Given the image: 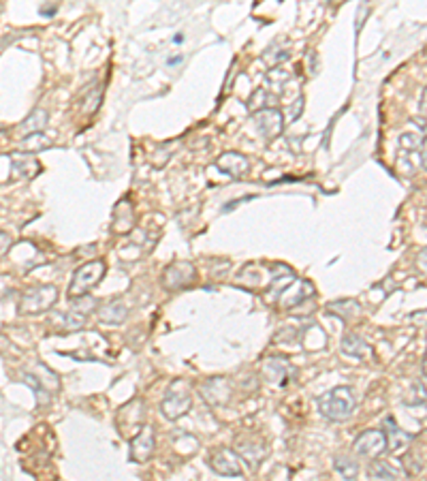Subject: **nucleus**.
<instances>
[{
  "mask_svg": "<svg viewBox=\"0 0 427 481\" xmlns=\"http://www.w3.org/2000/svg\"><path fill=\"white\" fill-rule=\"evenodd\" d=\"M361 304L357 299H336V302H329L327 304V313L329 315H336L340 317L342 321H354L361 317Z\"/></svg>",
  "mask_w": 427,
  "mask_h": 481,
  "instance_id": "nucleus-17",
  "label": "nucleus"
},
{
  "mask_svg": "<svg viewBox=\"0 0 427 481\" xmlns=\"http://www.w3.org/2000/svg\"><path fill=\"white\" fill-rule=\"evenodd\" d=\"M58 299V289L54 285H41L34 287L30 291H26L20 299V313L24 315H39L43 311H50V308L56 304Z\"/></svg>",
  "mask_w": 427,
  "mask_h": 481,
  "instance_id": "nucleus-4",
  "label": "nucleus"
},
{
  "mask_svg": "<svg viewBox=\"0 0 427 481\" xmlns=\"http://www.w3.org/2000/svg\"><path fill=\"white\" fill-rule=\"evenodd\" d=\"M216 169L223 171L225 176L237 180V178H244L248 171H250V163H248V158L239 152H223L216 158Z\"/></svg>",
  "mask_w": 427,
  "mask_h": 481,
  "instance_id": "nucleus-13",
  "label": "nucleus"
},
{
  "mask_svg": "<svg viewBox=\"0 0 427 481\" xmlns=\"http://www.w3.org/2000/svg\"><path fill=\"white\" fill-rule=\"evenodd\" d=\"M96 308V299L92 295H82V297H75V299H70V311L77 313V315H84L88 317L92 311Z\"/></svg>",
  "mask_w": 427,
  "mask_h": 481,
  "instance_id": "nucleus-29",
  "label": "nucleus"
},
{
  "mask_svg": "<svg viewBox=\"0 0 427 481\" xmlns=\"http://www.w3.org/2000/svg\"><path fill=\"white\" fill-rule=\"evenodd\" d=\"M404 464H406V468H408V473H410V475H417V473L421 471V460H417L412 454L404 456Z\"/></svg>",
  "mask_w": 427,
  "mask_h": 481,
  "instance_id": "nucleus-34",
  "label": "nucleus"
},
{
  "mask_svg": "<svg viewBox=\"0 0 427 481\" xmlns=\"http://www.w3.org/2000/svg\"><path fill=\"white\" fill-rule=\"evenodd\" d=\"M58 321H62L66 330H82V327L86 325V317H84V315H77V313H73V311H68L66 315L58 317Z\"/></svg>",
  "mask_w": 427,
  "mask_h": 481,
  "instance_id": "nucleus-32",
  "label": "nucleus"
},
{
  "mask_svg": "<svg viewBox=\"0 0 427 481\" xmlns=\"http://www.w3.org/2000/svg\"><path fill=\"white\" fill-rule=\"evenodd\" d=\"M56 9H58V5H50V7H41V15H54L56 13Z\"/></svg>",
  "mask_w": 427,
  "mask_h": 481,
  "instance_id": "nucleus-37",
  "label": "nucleus"
},
{
  "mask_svg": "<svg viewBox=\"0 0 427 481\" xmlns=\"http://www.w3.org/2000/svg\"><path fill=\"white\" fill-rule=\"evenodd\" d=\"M368 475L376 481H396L400 477V471L394 466V464H389V462H372L370 468H368Z\"/></svg>",
  "mask_w": 427,
  "mask_h": 481,
  "instance_id": "nucleus-23",
  "label": "nucleus"
},
{
  "mask_svg": "<svg viewBox=\"0 0 427 481\" xmlns=\"http://www.w3.org/2000/svg\"><path fill=\"white\" fill-rule=\"evenodd\" d=\"M11 165H13V174H17V178H32V176L39 174V163L34 161L32 156L13 154Z\"/></svg>",
  "mask_w": 427,
  "mask_h": 481,
  "instance_id": "nucleus-21",
  "label": "nucleus"
},
{
  "mask_svg": "<svg viewBox=\"0 0 427 481\" xmlns=\"http://www.w3.org/2000/svg\"><path fill=\"white\" fill-rule=\"evenodd\" d=\"M304 103H306V98L299 96L297 101L291 103V105L284 108V122H295L304 114Z\"/></svg>",
  "mask_w": 427,
  "mask_h": 481,
  "instance_id": "nucleus-31",
  "label": "nucleus"
},
{
  "mask_svg": "<svg viewBox=\"0 0 427 481\" xmlns=\"http://www.w3.org/2000/svg\"><path fill=\"white\" fill-rule=\"evenodd\" d=\"M154 447H156V436L152 426H144L133 438H130V460L135 464H146L152 456H154Z\"/></svg>",
  "mask_w": 427,
  "mask_h": 481,
  "instance_id": "nucleus-8",
  "label": "nucleus"
},
{
  "mask_svg": "<svg viewBox=\"0 0 427 481\" xmlns=\"http://www.w3.org/2000/svg\"><path fill=\"white\" fill-rule=\"evenodd\" d=\"M334 466L346 481H354V479H357V475H359V464L354 460H350V458H346V456H336Z\"/></svg>",
  "mask_w": 427,
  "mask_h": 481,
  "instance_id": "nucleus-26",
  "label": "nucleus"
},
{
  "mask_svg": "<svg viewBox=\"0 0 427 481\" xmlns=\"http://www.w3.org/2000/svg\"><path fill=\"white\" fill-rule=\"evenodd\" d=\"M419 110H421V114H423V116H427V88L423 90V96H421V105H419Z\"/></svg>",
  "mask_w": 427,
  "mask_h": 481,
  "instance_id": "nucleus-36",
  "label": "nucleus"
},
{
  "mask_svg": "<svg viewBox=\"0 0 427 481\" xmlns=\"http://www.w3.org/2000/svg\"><path fill=\"white\" fill-rule=\"evenodd\" d=\"M135 225V214H133V205L128 199H122L116 210H114V231L116 233H128Z\"/></svg>",
  "mask_w": 427,
  "mask_h": 481,
  "instance_id": "nucleus-19",
  "label": "nucleus"
},
{
  "mask_svg": "<svg viewBox=\"0 0 427 481\" xmlns=\"http://www.w3.org/2000/svg\"><path fill=\"white\" fill-rule=\"evenodd\" d=\"M50 146H52V142L47 140V137H45L43 133H32V135H26V137H24V142L20 144V150L32 154V152H41V150H45V148H50Z\"/></svg>",
  "mask_w": 427,
  "mask_h": 481,
  "instance_id": "nucleus-25",
  "label": "nucleus"
},
{
  "mask_svg": "<svg viewBox=\"0 0 427 481\" xmlns=\"http://www.w3.org/2000/svg\"><path fill=\"white\" fill-rule=\"evenodd\" d=\"M45 124H47V112L45 110H41V108H37L34 110L22 124H20V131L22 133H26V135H32V133H43V128H45Z\"/></svg>",
  "mask_w": 427,
  "mask_h": 481,
  "instance_id": "nucleus-22",
  "label": "nucleus"
},
{
  "mask_svg": "<svg viewBox=\"0 0 427 481\" xmlns=\"http://www.w3.org/2000/svg\"><path fill=\"white\" fill-rule=\"evenodd\" d=\"M144 402H141L139 398L130 400L128 404H124L120 410H118V417H116V426L118 430L122 432V436H135L141 428H144Z\"/></svg>",
  "mask_w": 427,
  "mask_h": 481,
  "instance_id": "nucleus-6",
  "label": "nucleus"
},
{
  "mask_svg": "<svg viewBox=\"0 0 427 481\" xmlns=\"http://www.w3.org/2000/svg\"><path fill=\"white\" fill-rule=\"evenodd\" d=\"M295 368L289 364L287 357H280V355H274V357H267L263 362V374H265V379L274 385H280L284 387L289 383V379L293 376Z\"/></svg>",
  "mask_w": 427,
  "mask_h": 481,
  "instance_id": "nucleus-11",
  "label": "nucleus"
},
{
  "mask_svg": "<svg viewBox=\"0 0 427 481\" xmlns=\"http://www.w3.org/2000/svg\"><path fill=\"white\" fill-rule=\"evenodd\" d=\"M190 406H193V396H190L188 387L180 381H175L160 402V413L169 422H175V420L184 417L190 410Z\"/></svg>",
  "mask_w": 427,
  "mask_h": 481,
  "instance_id": "nucleus-3",
  "label": "nucleus"
},
{
  "mask_svg": "<svg viewBox=\"0 0 427 481\" xmlns=\"http://www.w3.org/2000/svg\"><path fill=\"white\" fill-rule=\"evenodd\" d=\"M209 466L214 473H218L223 477H239L244 473V460L239 458L237 452H233L229 447L214 452L209 458Z\"/></svg>",
  "mask_w": 427,
  "mask_h": 481,
  "instance_id": "nucleus-9",
  "label": "nucleus"
},
{
  "mask_svg": "<svg viewBox=\"0 0 427 481\" xmlns=\"http://www.w3.org/2000/svg\"><path fill=\"white\" fill-rule=\"evenodd\" d=\"M239 458L241 460H246V462H250L253 466H257L263 458H265V454H267V450L263 447L261 443H239Z\"/></svg>",
  "mask_w": 427,
  "mask_h": 481,
  "instance_id": "nucleus-24",
  "label": "nucleus"
},
{
  "mask_svg": "<svg viewBox=\"0 0 427 481\" xmlns=\"http://www.w3.org/2000/svg\"><path fill=\"white\" fill-rule=\"evenodd\" d=\"M340 349H342L344 355L354 357V360H368V357H372V347L368 345V342L359 334H352V332H348L342 338Z\"/></svg>",
  "mask_w": 427,
  "mask_h": 481,
  "instance_id": "nucleus-15",
  "label": "nucleus"
},
{
  "mask_svg": "<svg viewBox=\"0 0 427 481\" xmlns=\"http://www.w3.org/2000/svg\"><path fill=\"white\" fill-rule=\"evenodd\" d=\"M105 269H107L105 261H100V259L88 261L82 267H77L75 274H73V279H70V285H68V297L75 299V297L88 295V291L94 289L103 281Z\"/></svg>",
  "mask_w": 427,
  "mask_h": 481,
  "instance_id": "nucleus-2",
  "label": "nucleus"
},
{
  "mask_svg": "<svg viewBox=\"0 0 427 481\" xmlns=\"http://www.w3.org/2000/svg\"><path fill=\"white\" fill-rule=\"evenodd\" d=\"M197 281V267L190 261H173L165 272H163V287L167 291H177L186 289Z\"/></svg>",
  "mask_w": 427,
  "mask_h": 481,
  "instance_id": "nucleus-5",
  "label": "nucleus"
},
{
  "mask_svg": "<svg viewBox=\"0 0 427 481\" xmlns=\"http://www.w3.org/2000/svg\"><path fill=\"white\" fill-rule=\"evenodd\" d=\"M314 295H316V287L310 281H306V279L297 281L295 279L287 289L278 295V306L284 308V311H295V308H299L301 304H306Z\"/></svg>",
  "mask_w": 427,
  "mask_h": 481,
  "instance_id": "nucleus-7",
  "label": "nucleus"
},
{
  "mask_svg": "<svg viewBox=\"0 0 427 481\" xmlns=\"http://www.w3.org/2000/svg\"><path fill=\"white\" fill-rule=\"evenodd\" d=\"M384 438H387V450L389 452H400V450H404L406 445L412 441V436L408 434V432H404L398 424H396V420L394 417H387L384 420Z\"/></svg>",
  "mask_w": 427,
  "mask_h": 481,
  "instance_id": "nucleus-16",
  "label": "nucleus"
},
{
  "mask_svg": "<svg viewBox=\"0 0 427 481\" xmlns=\"http://www.w3.org/2000/svg\"><path fill=\"white\" fill-rule=\"evenodd\" d=\"M398 144H400V148H402V150H406V152H414V150H419V148H421L423 137H421L419 133H402V135H400V140H398Z\"/></svg>",
  "mask_w": 427,
  "mask_h": 481,
  "instance_id": "nucleus-30",
  "label": "nucleus"
},
{
  "mask_svg": "<svg viewBox=\"0 0 427 481\" xmlns=\"http://www.w3.org/2000/svg\"><path fill=\"white\" fill-rule=\"evenodd\" d=\"M175 43H182L184 41V37H182V34H175V39H173Z\"/></svg>",
  "mask_w": 427,
  "mask_h": 481,
  "instance_id": "nucleus-38",
  "label": "nucleus"
},
{
  "mask_svg": "<svg viewBox=\"0 0 427 481\" xmlns=\"http://www.w3.org/2000/svg\"><path fill=\"white\" fill-rule=\"evenodd\" d=\"M126 317H128V308H126V304L120 302V299H116V302H112V304L103 306L100 311H98V319H100L103 323H112V325L124 323Z\"/></svg>",
  "mask_w": 427,
  "mask_h": 481,
  "instance_id": "nucleus-20",
  "label": "nucleus"
},
{
  "mask_svg": "<svg viewBox=\"0 0 427 481\" xmlns=\"http://www.w3.org/2000/svg\"><path fill=\"white\" fill-rule=\"evenodd\" d=\"M354 452L364 458H376L387 450V438L382 430H366L352 443Z\"/></svg>",
  "mask_w": 427,
  "mask_h": 481,
  "instance_id": "nucleus-10",
  "label": "nucleus"
},
{
  "mask_svg": "<svg viewBox=\"0 0 427 481\" xmlns=\"http://www.w3.org/2000/svg\"><path fill=\"white\" fill-rule=\"evenodd\" d=\"M425 402H427V374H421L408 392L406 404H425Z\"/></svg>",
  "mask_w": 427,
  "mask_h": 481,
  "instance_id": "nucleus-27",
  "label": "nucleus"
},
{
  "mask_svg": "<svg viewBox=\"0 0 427 481\" xmlns=\"http://www.w3.org/2000/svg\"><path fill=\"white\" fill-rule=\"evenodd\" d=\"M414 265H417V269L423 274V276H427V246H425V249H421V251L417 253V261H414Z\"/></svg>",
  "mask_w": 427,
  "mask_h": 481,
  "instance_id": "nucleus-33",
  "label": "nucleus"
},
{
  "mask_svg": "<svg viewBox=\"0 0 427 481\" xmlns=\"http://www.w3.org/2000/svg\"><path fill=\"white\" fill-rule=\"evenodd\" d=\"M354 408H357V396H354V392L346 385L334 387L318 398L320 415L329 422H336V424L350 420Z\"/></svg>",
  "mask_w": 427,
  "mask_h": 481,
  "instance_id": "nucleus-1",
  "label": "nucleus"
},
{
  "mask_svg": "<svg viewBox=\"0 0 427 481\" xmlns=\"http://www.w3.org/2000/svg\"><path fill=\"white\" fill-rule=\"evenodd\" d=\"M419 150H421V152H419V163H421L423 169H427V137L423 140V144H421Z\"/></svg>",
  "mask_w": 427,
  "mask_h": 481,
  "instance_id": "nucleus-35",
  "label": "nucleus"
},
{
  "mask_svg": "<svg viewBox=\"0 0 427 481\" xmlns=\"http://www.w3.org/2000/svg\"><path fill=\"white\" fill-rule=\"evenodd\" d=\"M289 80H291V73L287 71V68H280V66H274L271 71H267V75H265V82H267L269 90H276V92Z\"/></svg>",
  "mask_w": 427,
  "mask_h": 481,
  "instance_id": "nucleus-28",
  "label": "nucleus"
},
{
  "mask_svg": "<svg viewBox=\"0 0 427 481\" xmlns=\"http://www.w3.org/2000/svg\"><path fill=\"white\" fill-rule=\"evenodd\" d=\"M274 105H278V96L269 88H259L250 94V98H248L246 110L255 116L263 110H274Z\"/></svg>",
  "mask_w": 427,
  "mask_h": 481,
  "instance_id": "nucleus-18",
  "label": "nucleus"
},
{
  "mask_svg": "<svg viewBox=\"0 0 427 481\" xmlns=\"http://www.w3.org/2000/svg\"><path fill=\"white\" fill-rule=\"evenodd\" d=\"M201 394L209 404H227L231 398V383L225 376H216L201 385Z\"/></svg>",
  "mask_w": 427,
  "mask_h": 481,
  "instance_id": "nucleus-14",
  "label": "nucleus"
},
{
  "mask_svg": "<svg viewBox=\"0 0 427 481\" xmlns=\"http://www.w3.org/2000/svg\"><path fill=\"white\" fill-rule=\"evenodd\" d=\"M255 124L265 140H276V137L284 131V116L280 110H263L255 114Z\"/></svg>",
  "mask_w": 427,
  "mask_h": 481,
  "instance_id": "nucleus-12",
  "label": "nucleus"
}]
</instances>
